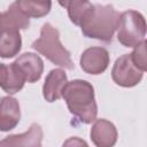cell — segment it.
I'll return each mask as SVG.
<instances>
[{
  "instance_id": "18",
  "label": "cell",
  "mask_w": 147,
  "mask_h": 147,
  "mask_svg": "<svg viewBox=\"0 0 147 147\" xmlns=\"http://www.w3.org/2000/svg\"><path fill=\"white\" fill-rule=\"evenodd\" d=\"M62 147H90L88 144L79 137H70L62 144Z\"/></svg>"
},
{
  "instance_id": "2",
  "label": "cell",
  "mask_w": 147,
  "mask_h": 147,
  "mask_svg": "<svg viewBox=\"0 0 147 147\" xmlns=\"http://www.w3.org/2000/svg\"><path fill=\"white\" fill-rule=\"evenodd\" d=\"M62 98L67 107L75 117L84 124H91L96 119L98 105L95 101L93 85L84 79H74L68 82Z\"/></svg>"
},
{
  "instance_id": "15",
  "label": "cell",
  "mask_w": 147,
  "mask_h": 147,
  "mask_svg": "<svg viewBox=\"0 0 147 147\" xmlns=\"http://www.w3.org/2000/svg\"><path fill=\"white\" fill-rule=\"evenodd\" d=\"M2 15H3L5 26L7 28H13L16 30H25L30 25L29 17H26L20 10L15 1L8 7V9L5 13H2Z\"/></svg>"
},
{
  "instance_id": "7",
  "label": "cell",
  "mask_w": 147,
  "mask_h": 147,
  "mask_svg": "<svg viewBox=\"0 0 147 147\" xmlns=\"http://www.w3.org/2000/svg\"><path fill=\"white\" fill-rule=\"evenodd\" d=\"M13 63L24 78L25 83H36L41 78L44 72V61L36 53H23Z\"/></svg>"
},
{
  "instance_id": "16",
  "label": "cell",
  "mask_w": 147,
  "mask_h": 147,
  "mask_svg": "<svg viewBox=\"0 0 147 147\" xmlns=\"http://www.w3.org/2000/svg\"><path fill=\"white\" fill-rule=\"evenodd\" d=\"M60 5L63 6L67 11H68V16L70 18V21L75 24L78 25L80 24V21L86 11V9L88 8V6L91 5L90 1L86 0H71V1H60Z\"/></svg>"
},
{
  "instance_id": "1",
  "label": "cell",
  "mask_w": 147,
  "mask_h": 147,
  "mask_svg": "<svg viewBox=\"0 0 147 147\" xmlns=\"http://www.w3.org/2000/svg\"><path fill=\"white\" fill-rule=\"evenodd\" d=\"M119 13L111 5L92 3L86 9L82 21L80 30L86 38L110 42L117 29Z\"/></svg>"
},
{
  "instance_id": "5",
  "label": "cell",
  "mask_w": 147,
  "mask_h": 147,
  "mask_svg": "<svg viewBox=\"0 0 147 147\" xmlns=\"http://www.w3.org/2000/svg\"><path fill=\"white\" fill-rule=\"evenodd\" d=\"M144 74L145 72L134 65L130 54H123L117 57L111 69V78L114 83L122 87H133L138 85L141 82Z\"/></svg>"
},
{
  "instance_id": "13",
  "label": "cell",
  "mask_w": 147,
  "mask_h": 147,
  "mask_svg": "<svg viewBox=\"0 0 147 147\" xmlns=\"http://www.w3.org/2000/svg\"><path fill=\"white\" fill-rule=\"evenodd\" d=\"M22 48V37L20 30L5 26L0 31V57L11 59Z\"/></svg>"
},
{
  "instance_id": "11",
  "label": "cell",
  "mask_w": 147,
  "mask_h": 147,
  "mask_svg": "<svg viewBox=\"0 0 147 147\" xmlns=\"http://www.w3.org/2000/svg\"><path fill=\"white\" fill-rule=\"evenodd\" d=\"M21 119V108L18 101L8 95L0 99V131L14 130Z\"/></svg>"
},
{
  "instance_id": "17",
  "label": "cell",
  "mask_w": 147,
  "mask_h": 147,
  "mask_svg": "<svg viewBox=\"0 0 147 147\" xmlns=\"http://www.w3.org/2000/svg\"><path fill=\"white\" fill-rule=\"evenodd\" d=\"M146 40H144L141 44H139L137 47H134L133 52L130 53L132 62L134 63V65L140 69L142 72H145L147 70V53H146Z\"/></svg>"
},
{
  "instance_id": "4",
  "label": "cell",
  "mask_w": 147,
  "mask_h": 147,
  "mask_svg": "<svg viewBox=\"0 0 147 147\" xmlns=\"http://www.w3.org/2000/svg\"><path fill=\"white\" fill-rule=\"evenodd\" d=\"M116 30L119 44L127 48H134L145 40L146 20L137 10H125L119 14Z\"/></svg>"
},
{
  "instance_id": "12",
  "label": "cell",
  "mask_w": 147,
  "mask_h": 147,
  "mask_svg": "<svg viewBox=\"0 0 147 147\" xmlns=\"http://www.w3.org/2000/svg\"><path fill=\"white\" fill-rule=\"evenodd\" d=\"M24 78L13 62L10 64L0 63V88L11 95L20 92L24 87Z\"/></svg>"
},
{
  "instance_id": "6",
  "label": "cell",
  "mask_w": 147,
  "mask_h": 147,
  "mask_svg": "<svg viewBox=\"0 0 147 147\" xmlns=\"http://www.w3.org/2000/svg\"><path fill=\"white\" fill-rule=\"evenodd\" d=\"M109 52L105 47L93 46L86 48L79 59L80 68L88 75H101L109 65Z\"/></svg>"
},
{
  "instance_id": "8",
  "label": "cell",
  "mask_w": 147,
  "mask_h": 147,
  "mask_svg": "<svg viewBox=\"0 0 147 147\" xmlns=\"http://www.w3.org/2000/svg\"><path fill=\"white\" fill-rule=\"evenodd\" d=\"M90 137L95 147H114L118 139V132L114 123L106 118H98L92 124Z\"/></svg>"
},
{
  "instance_id": "19",
  "label": "cell",
  "mask_w": 147,
  "mask_h": 147,
  "mask_svg": "<svg viewBox=\"0 0 147 147\" xmlns=\"http://www.w3.org/2000/svg\"><path fill=\"white\" fill-rule=\"evenodd\" d=\"M5 28V22H3V15L2 13H0V31Z\"/></svg>"
},
{
  "instance_id": "3",
  "label": "cell",
  "mask_w": 147,
  "mask_h": 147,
  "mask_svg": "<svg viewBox=\"0 0 147 147\" xmlns=\"http://www.w3.org/2000/svg\"><path fill=\"white\" fill-rule=\"evenodd\" d=\"M31 47L39 54L44 55L53 64L68 70L75 69L70 52L62 45L59 30L51 23L47 22L42 24L40 29V36L32 42Z\"/></svg>"
},
{
  "instance_id": "9",
  "label": "cell",
  "mask_w": 147,
  "mask_h": 147,
  "mask_svg": "<svg viewBox=\"0 0 147 147\" xmlns=\"http://www.w3.org/2000/svg\"><path fill=\"white\" fill-rule=\"evenodd\" d=\"M44 132L38 123H32L28 131L10 134L0 141V147H41Z\"/></svg>"
},
{
  "instance_id": "14",
  "label": "cell",
  "mask_w": 147,
  "mask_h": 147,
  "mask_svg": "<svg viewBox=\"0 0 147 147\" xmlns=\"http://www.w3.org/2000/svg\"><path fill=\"white\" fill-rule=\"evenodd\" d=\"M20 10L26 17L40 18L46 16L52 8L51 1H32V0H17L15 1Z\"/></svg>"
},
{
  "instance_id": "10",
  "label": "cell",
  "mask_w": 147,
  "mask_h": 147,
  "mask_svg": "<svg viewBox=\"0 0 147 147\" xmlns=\"http://www.w3.org/2000/svg\"><path fill=\"white\" fill-rule=\"evenodd\" d=\"M68 83L67 74L63 69H52L42 85V96L47 102H54L62 98L63 90Z\"/></svg>"
}]
</instances>
